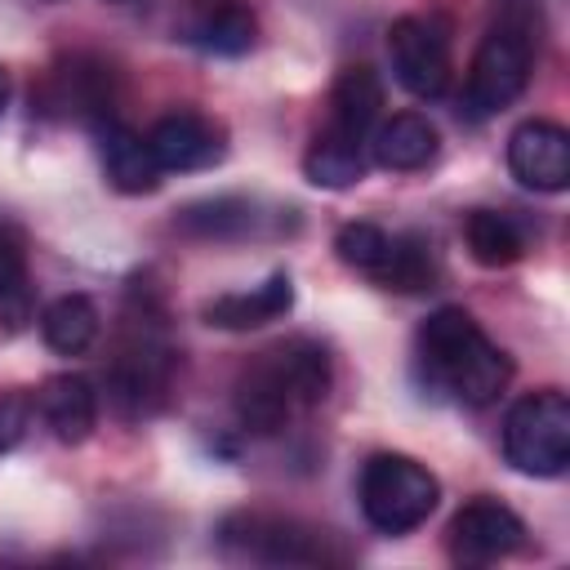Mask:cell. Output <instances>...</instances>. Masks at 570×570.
<instances>
[{"instance_id": "1", "label": "cell", "mask_w": 570, "mask_h": 570, "mask_svg": "<svg viewBox=\"0 0 570 570\" xmlns=\"http://www.w3.org/2000/svg\"><path fill=\"white\" fill-rule=\"evenodd\" d=\"M419 361L428 379L463 405H490L512 379V356L499 343H490L463 307H436L423 321Z\"/></svg>"}, {"instance_id": "2", "label": "cell", "mask_w": 570, "mask_h": 570, "mask_svg": "<svg viewBox=\"0 0 570 570\" xmlns=\"http://www.w3.org/2000/svg\"><path fill=\"white\" fill-rule=\"evenodd\" d=\"M356 499L379 534H410L432 517L441 499V481L410 454H374L361 468Z\"/></svg>"}, {"instance_id": "3", "label": "cell", "mask_w": 570, "mask_h": 570, "mask_svg": "<svg viewBox=\"0 0 570 570\" xmlns=\"http://www.w3.org/2000/svg\"><path fill=\"white\" fill-rule=\"evenodd\" d=\"M530 67H534V40H530V22L525 18H499L468 67V85H463V102L472 116H494L508 102L521 98V89L530 85Z\"/></svg>"}, {"instance_id": "4", "label": "cell", "mask_w": 570, "mask_h": 570, "mask_svg": "<svg viewBox=\"0 0 570 570\" xmlns=\"http://www.w3.org/2000/svg\"><path fill=\"white\" fill-rule=\"evenodd\" d=\"M503 459L525 476H561L570 463V401L557 387L521 396L503 414Z\"/></svg>"}, {"instance_id": "5", "label": "cell", "mask_w": 570, "mask_h": 570, "mask_svg": "<svg viewBox=\"0 0 570 570\" xmlns=\"http://www.w3.org/2000/svg\"><path fill=\"white\" fill-rule=\"evenodd\" d=\"M387 58H392V76L405 94L432 102L450 89V45L445 31L428 18H396L387 31Z\"/></svg>"}, {"instance_id": "6", "label": "cell", "mask_w": 570, "mask_h": 570, "mask_svg": "<svg viewBox=\"0 0 570 570\" xmlns=\"http://www.w3.org/2000/svg\"><path fill=\"white\" fill-rule=\"evenodd\" d=\"M525 543V521L499 499H472L450 517L445 548L459 566H490Z\"/></svg>"}, {"instance_id": "7", "label": "cell", "mask_w": 570, "mask_h": 570, "mask_svg": "<svg viewBox=\"0 0 570 570\" xmlns=\"http://www.w3.org/2000/svg\"><path fill=\"white\" fill-rule=\"evenodd\" d=\"M508 169L530 191H566V183H570V134L552 120H521L508 134Z\"/></svg>"}, {"instance_id": "8", "label": "cell", "mask_w": 570, "mask_h": 570, "mask_svg": "<svg viewBox=\"0 0 570 570\" xmlns=\"http://www.w3.org/2000/svg\"><path fill=\"white\" fill-rule=\"evenodd\" d=\"M147 147L160 165V174H191L223 160V134L196 116V111H169L147 129Z\"/></svg>"}, {"instance_id": "9", "label": "cell", "mask_w": 570, "mask_h": 570, "mask_svg": "<svg viewBox=\"0 0 570 570\" xmlns=\"http://www.w3.org/2000/svg\"><path fill=\"white\" fill-rule=\"evenodd\" d=\"M294 410L298 405H294V396H289V387H285L272 352H263L240 374V383H236V414H240V423L249 432H281Z\"/></svg>"}, {"instance_id": "10", "label": "cell", "mask_w": 570, "mask_h": 570, "mask_svg": "<svg viewBox=\"0 0 570 570\" xmlns=\"http://www.w3.org/2000/svg\"><path fill=\"white\" fill-rule=\"evenodd\" d=\"M436 147H441V134L428 116L419 111H401L392 120H383L370 138V151H374V165L392 169V174H410V169H423L436 160Z\"/></svg>"}, {"instance_id": "11", "label": "cell", "mask_w": 570, "mask_h": 570, "mask_svg": "<svg viewBox=\"0 0 570 570\" xmlns=\"http://www.w3.org/2000/svg\"><path fill=\"white\" fill-rule=\"evenodd\" d=\"M289 307H294V281H289L285 272H276V276H267V281L254 285V289L214 298V303L205 307V321L218 325V330H258V325L281 321Z\"/></svg>"}, {"instance_id": "12", "label": "cell", "mask_w": 570, "mask_h": 570, "mask_svg": "<svg viewBox=\"0 0 570 570\" xmlns=\"http://www.w3.org/2000/svg\"><path fill=\"white\" fill-rule=\"evenodd\" d=\"M379 111H383V80H379V71L365 67V62L343 67L334 89H330V129L365 142V134L379 125Z\"/></svg>"}, {"instance_id": "13", "label": "cell", "mask_w": 570, "mask_h": 570, "mask_svg": "<svg viewBox=\"0 0 570 570\" xmlns=\"http://www.w3.org/2000/svg\"><path fill=\"white\" fill-rule=\"evenodd\" d=\"M40 414L49 423V432L67 445H80L94 423H98V396H94V383L85 374H53L45 387H40Z\"/></svg>"}, {"instance_id": "14", "label": "cell", "mask_w": 570, "mask_h": 570, "mask_svg": "<svg viewBox=\"0 0 570 570\" xmlns=\"http://www.w3.org/2000/svg\"><path fill=\"white\" fill-rule=\"evenodd\" d=\"M102 169H107L111 187H120L129 196H142V191L160 187V165H156L147 138L116 125V120L102 125Z\"/></svg>"}, {"instance_id": "15", "label": "cell", "mask_w": 570, "mask_h": 570, "mask_svg": "<svg viewBox=\"0 0 570 570\" xmlns=\"http://www.w3.org/2000/svg\"><path fill=\"white\" fill-rule=\"evenodd\" d=\"M191 40L205 49V53H223V58H236L254 45V13L240 4V0H205L191 22H187Z\"/></svg>"}, {"instance_id": "16", "label": "cell", "mask_w": 570, "mask_h": 570, "mask_svg": "<svg viewBox=\"0 0 570 570\" xmlns=\"http://www.w3.org/2000/svg\"><path fill=\"white\" fill-rule=\"evenodd\" d=\"M272 361H276V370H281V379H285V387H289L298 410H312V405L325 401L334 374H330V356H325L321 343H312V338L281 343V347H272Z\"/></svg>"}, {"instance_id": "17", "label": "cell", "mask_w": 570, "mask_h": 570, "mask_svg": "<svg viewBox=\"0 0 570 570\" xmlns=\"http://www.w3.org/2000/svg\"><path fill=\"white\" fill-rule=\"evenodd\" d=\"M303 174H307V183L330 187V191L352 187V183L365 178V142H361V138H347V134H338V129H325V134L307 147Z\"/></svg>"}, {"instance_id": "18", "label": "cell", "mask_w": 570, "mask_h": 570, "mask_svg": "<svg viewBox=\"0 0 570 570\" xmlns=\"http://www.w3.org/2000/svg\"><path fill=\"white\" fill-rule=\"evenodd\" d=\"M40 334L58 356H80L94 347L98 338V307L85 294H62L45 307L40 316Z\"/></svg>"}, {"instance_id": "19", "label": "cell", "mask_w": 570, "mask_h": 570, "mask_svg": "<svg viewBox=\"0 0 570 570\" xmlns=\"http://www.w3.org/2000/svg\"><path fill=\"white\" fill-rule=\"evenodd\" d=\"M463 240H468V249L481 267H508L525 254L521 227L499 209H472L463 218Z\"/></svg>"}, {"instance_id": "20", "label": "cell", "mask_w": 570, "mask_h": 570, "mask_svg": "<svg viewBox=\"0 0 570 570\" xmlns=\"http://www.w3.org/2000/svg\"><path fill=\"white\" fill-rule=\"evenodd\" d=\"M387 289H401V294H419L436 281V258H432V240L410 232V236H392L387 245V258L379 263L374 272Z\"/></svg>"}, {"instance_id": "21", "label": "cell", "mask_w": 570, "mask_h": 570, "mask_svg": "<svg viewBox=\"0 0 570 570\" xmlns=\"http://www.w3.org/2000/svg\"><path fill=\"white\" fill-rule=\"evenodd\" d=\"M387 245H392V236L383 232V227H374V223H347V227H338V236H334V249H338V258L347 263V267H356V272H379V263L387 258Z\"/></svg>"}, {"instance_id": "22", "label": "cell", "mask_w": 570, "mask_h": 570, "mask_svg": "<svg viewBox=\"0 0 570 570\" xmlns=\"http://www.w3.org/2000/svg\"><path fill=\"white\" fill-rule=\"evenodd\" d=\"M249 223H254V214L245 200H205V205H191L183 214V227L200 232V236H236Z\"/></svg>"}, {"instance_id": "23", "label": "cell", "mask_w": 570, "mask_h": 570, "mask_svg": "<svg viewBox=\"0 0 570 570\" xmlns=\"http://www.w3.org/2000/svg\"><path fill=\"white\" fill-rule=\"evenodd\" d=\"M22 281H27V258H22V245L0 227V303L22 294Z\"/></svg>"}, {"instance_id": "24", "label": "cell", "mask_w": 570, "mask_h": 570, "mask_svg": "<svg viewBox=\"0 0 570 570\" xmlns=\"http://www.w3.org/2000/svg\"><path fill=\"white\" fill-rule=\"evenodd\" d=\"M27 423H31L27 401L4 392V396H0V454H4V450H13V445L27 436Z\"/></svg>"}, {"instance_id": "25", "label": "cell", "mask_w": 570, "mask_h": 570, "mask_svg": "<svg viewBox=\"0 0 570 570\" xmlns=\"http://www.w3.org/2000/svg\"><path fill=\"white\" fill-rule=\"evenodd\" d=\"M4 102H9V76L0 71V116H4Z\"/></svg>"}]
</instances>
